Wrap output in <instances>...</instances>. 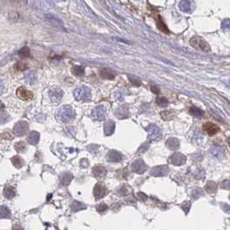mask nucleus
<instances>
[{
    "instance_id": "nucleus-1",
    "label": "nucleus",
    "mask_w": 230,
    "mask_h": 230,
    "mask_svg": "<svg viewBox=\"0 0 230 230\" xmlns=\"http://www.w3.org/2000/svg\"><path fill=\"white\" fill-rule=\"evenodd\" d=\"M76 114L75 110L69 106H63L56 113V117L63 123H69L75 118Z\"/></svg>"
},
{
    "instance_id": "nucleus-2",
    "label": "nucleus",
    "mask_w": 230,
    "mask_h": 230,
    "mask_svg": "<svg viewBox=\"0 0 230 230\" xmlns=\"http://www.w3.org/2000/svg\"><path fill=\"white\" fill-rule=\"evenodd\" d=\"M189 43L190 45L195 49L201 50L203 52L208 53L210 51V46L209 44L207 42V41H205L203 38L198 36V35H194L190 38L189 40Z\"/></svg>"
},
{
    "instance_id": "nucleus-3",
    "label": "nucleus",
    "mask_w": 230,
    "mask_h": 230,
    "mask_svg": "<svg viewBox=\"0 0 230 230\" xmlns=\"http://www.w3.org/2000/svg\"><path fill=\"white\" fill-rule=\"evenodd\" d=\"M75 98L78 101H88L91 99L90 90L86 87H80L74 93Z\"/></svg>"
},
{
    "instance_id": "nucleus-4",
    "label": "nucleus",
    "mask_w": 230,
    "mask_h": 230,
    "mask_svg": "<svg viewBox=\"0 0 230 230\" xmlns=\"http://www.w3.org/2000/svg\"><path fill=\"white\" fill-rule=\"evenodd\" d=\"M29 132V123L26 121H19L15 125L13 128V133L17 137H23L26 135Z\"/></svg>"
},
{
    "instance_id": "nucleus-5",
    "label": "nucleus",
    "mask_w": 230,
    "mask_h": 230,
    "mask_svg": "<svg viewBox=\"0 0 230 230\" xmlns=\"http://www.w3.org/2000/svg\"><path fill=\"white\" fill-rule=\"evenodd\" d=\"M17 96L21 99L22 100L24 101H29L30 100H32L34 97V94L32 92H30L28 89H26L24 87H20L17 89Z\"/></svg>"
},
{
    "instance_id": "nucleus-6",
    "label": "nucleus",
    "mask_w": 230,
    "mask_h": 230,
    "mask_svg": "<svg viewBox=\"0 0 230 230\" xmlns=\"http://www.w3.org/2000/svg\"><path fill=\"white\" fill-rule=\"evenodd\" d=\"M49 94L50 100L54 103H59L63 97V92L59 88H51Z\"/></svg>"
},
{
    "instance_id": "nucleus-7",
    "label": "nucleus",
    "mask_w": 230,
    "mask_h": 230,
    "mask_svg": "<svg viewBox=\"0 0 230 230\" xmlns=\"http://www.w3.org/2000/svg\"><path fill=\"white\" fill-rule=\"evenodd\" d=\"M106 194V188L105 187L104 184L102 183H97L94 189V195L96 200H100L102 197H104L105 195Z\"/></svg>"
},
{
    "instance_id": "nucleus-8",
    "label": "nucleus",
    "mask_w": 230,
    "mask_h": 230,
    "mask_svg": "<svg viewBox=\"0 0 230 230\" xmlns=\"http://www.w3.org/2000/svg\"><path fill=\"white\" fill-rule=\"evenodd\" d=\"M202 129H203V131L207 133V134H209V136L215 135V134L218 133V131H219L218 126H216V125H215L214 123H212V122H207V123H205V124L203 125V126H202Z\"/></svg>"
},
{
    "instance_id": "nucleus-9",
    "label": "nucleus",
    "mask_w": 230,
    "mask_h": 230,
    "mask_svg": "<svg viewBox=\"0 0 230 230\" xmlns=\"http://www.w3.org/2000/svg\"><path fill=\"white\" fill-rule=\"evenodd\" d=\"M45 17H46V20L49 22L53 27L60 29L63 28V23L58 17H56L51 14H47L45 16Z\"/></svg>"
},
{
    "instance_id": "nucleus-10",
    "label": "nucleus",
    "mask_w": 230,
    "mask_h": 230,
    "mask_svg": "<svg viewBox=\"0 0 230 230\" xmlns=\"http://www.w3.org/2000/svg\"><path fill=\"white\" fill-rule=\"evenodd\" d=\"M92 118L95 120H102L105 118V109L103 106H97L92 112Z\"/></svg>"
},
{
    "instance_id": "nucleus-11",
    "label": "nucleus",
    "mask_w": 230,
    "mask_h": 230,
    "mask_svg": "<svg viewBox=\"0 0 230 230\" xmlns=\"http://www.w3.org/2000/svg\"><path fill=\"white\" fill-rule=\"evenodd\" d=\"M39 140H40V134L35 131L30 132L27 137V142L32 146H36L39 142Z\"/></svg>"
},
{
    "instance_id": "nucleus-12",
    "label": "nucleus",
    "mask_w": 230,
    "mask_h": 230,
    "mask_svg": "<svg viewBox=\"0 0 230 230\" xmlns=\"http://www.w3.org/2000/svg\"><path fill=\"white\" fill-rule=\"evenodd\" d=\"M100 76L106 80H113L115 78V72H113L112 70L109 69H102L100 70Z\"/></svg>"
},
{
    "instance_id": "nucleus-13",
    "label": "nucleus",
    "mask_w": 230,
    "mask_h": 230,
    "mask_svg": "<svg viewBox=\"0 0 230 230\" xmlns=\"http://www.w3.org/2000/svg\"><path fill=\"white\" fill-rule=\"evenodd\" d=\"M156 24H157L158 29L160 30L161 32H163L164 34H166V35H169V34H170V31H169V29H168L167 26H166L165 23L163 22L162 17H161L160 16H158V17L156 18Z\"/></svg>"
},
{
    "instance_id": "nucleus-14",
    "label": "nucleus",
    "mask_w": 230,
    "mask_h": 230,
    "mask_svg": "<svg viewBox=\"0 0 230 230\" xmlns=\"http://www.w3.org/2000/svg\"><path fill=\"white\" fill-rule=\"evenodd\" d=\"M72 179H73V175L71 174L70 172H63V174H61V176H60L61 183L64 186L69 185L70 182L72 181Z\"/></svg>"
},
{
    "instance_id": "nucleus-15",
    "label": "nucleus",
    "mask_w": 230,
    "mask_h": 230,
    "mask_svg": "<svg viewBox=\"0 0 230 230\" xmlns=\"http://www.w3.org/2000/svg\"><path fill=\"white\" fill-rule=\"evenodd\" d=\"M107 159L109 162H119L122 159V156L116 151H110L107 153Z\"/></svg>"
},
{
    "instance_id": "nucleus-16",
    "label": "nucleus",
    "mask_w": 230,
    "mask_h": 230,
    "mask_svg": "<svg viewBox=\"0 0 230 230\" xmlns=\"http://www.w3.org/2000/svg\"><path fill=\"white\" fill-rule=\"evenodd\" d=\"M93 174L97 177H102L106 174V170L102 165H96L93 169Z\"/></svg>"
},
{
    "instance_id": "nucleus-17",
    "label": "nucleus",
    "mask_w": 230,
    "mask_h": 230,
    "mask_svg": "<svg viewBox=\"0 0 230 230\" xmlns=\"http://www.w3.org/2000/svg\"><path fill=\"white\" fill-rule=\"evenodd\" d=\"M16 195V189H15L14 187H11V186H8V187H5V189H4V196L6 198V199H12Z\"/></svg>"
},
{
    "instance_id": "nucleus-18",
    "label": "nucleus",
    "mask_w": 230,
    "mask_h": 230,
    "mask_svg": "<svg viewBox=\"0 0 230 230\" xmlns=\"http://www.w3.org/2000/svg\"><path fill=\"white\" fill-rule=\"evenodd\" d=\"M11 217V210L9 209V208L5 205L0 206V218L10 219Z\"/></svg>"
},
{
    "instance_id": "nucleus-19",
    "label": "nucleus",
    "mask_w": 230,
    "mask_h": 230,
    "mask_svg": "<svg viewBox=\"0 0 230 230\" xmlns=\"http://www.w3.org/2000/svg\"><path fill=\"white\" fill-rule=\"evenodd\" d=\"M70 209H71V210L73 212H77V211H80L81 209H86V205L83 204V203H81V202L74 201V202H72L71 206H70Z\"/></svg>"
},
{
    "instance_id": "nucleus-20",
    "label": "nucleus",
    "mask_w": 230,
    "mask_h": 230,
    "mask_svg": "<svg viewBox=\"0 0 230 230\" xmlns=\"http://www.w3.org/2000/svg\"><path fill=\"white\" fill-rule=\"evenodd\" d=\"M11 163L12 164L14 165L15 167L17 168V169H20L23 166L24 164V162H23V159L20 158L19 156H14L12 158H11Z\"/></svg>"
},
{
    "instance_id": "nucleus-21",
    "label": "nucleus",
    "mask_w": 230,
    "mask_h": 230,
    "mask_svg": "<svg viewBox=\"0 0 230 230\" xmlns=\"http://www.w3.org/2000/svg\"><path fill=\"white\" fill-rule=\"evenodd\" d=\"M105 133L106 135H110L112 133H113V130H114V123L112 121H108L106 123L105 125Z\"/></svg>"
},
{
    "instance_id": "nucleus-22",
    "label": "nucleus",
    "mask_w": 230,
    "mask_h": 230,
    "mask_svg": "<svg viewBox=\"0 0 230 230\" xmlns=\"http://www.w3.org/2000/svg\"><path fill=\"white\" fill-rule=\"evenodd\" d=\"M15 149L17 152H24L27 149V146H26V144L23 141H20V142H17L15 144Z\"/></svg>"
},
{
    "instance_id": "nucleus-23",
    "label": "nucleus",
    "mask_w": 230,
    "mask_h": 230,
    "mask_svg": "<svg viewBox=\"0 0 230 230\" xmlns=\"http://www.w3.org/2000/svg\"><path fill=\"white\" fill-rule=\"evenodd\" d=\"M189 112H190L193 116H195V117H197V118L202 117L203 114H204L203 111H202L201 109H199V108H197V107H195V106H192V107L189 109Z\"/></svg>"
},
{
    "instance_id": "nucleus-24",
    "label": "nucleus",
    "mask_w": 230,
    "mask_h": 230,
    "mask_svg": "<svg viewBox=\"0 0 230 230\" xmlns=\"http://www.w3.org/2000/svg\"><path fill=\"white\" fill-rule=\"evenodd\" d=\"M72 72L76 76H81L84 74V68L83 67H81V66H75L72 69Z\"/></svg>"
},
{
    "instance_id": "nucleus-25",
    "label": "nucleus",
    "mask_w": 230,
    "mask_h": 230,
    "mask_svg": "<svg viewBox=\"0 0 230 230\" xmlns=\"http://www.w3.org/2000/svg\"><path fill=\"white\" fill-rule=\"evenodd\" d=\"M19 56L22 58H26L30 56V50L28 47H23L19 50Z\"/></svg>"
},
{
    "instance_id": "nucleus-26",
    "label": "nucleus",
    "mask_w": 230,
    "mask_h": 230,
    "mask_svg": "<svg viewBox=\"0 0 230 230\" xmlns=\"http://www.w3.org/2000/svg\"><path fill=\"white\" fill-rule=\"evenodd\" d=\"M15 68L19 71H23L28 69V64L25 62H17L15 65Z\"/></svg>"
},
{
    "instance_id": "nucleus-27",
    "label": "nucleus",
    "mask_w": 230,
    "mask_h": 230,
    "mask_svg": "<svg viewBox=\"0 0 230 230\" xmlns=\"http://www.w3.org/2000/svg\"><path fill=\"white\" fill-rule=\"evenodd\" d=\"M20 15L18 12H16V11H12L9 14V20L12 22H17L19 19H20Z\"/></svg>"
},
{
    "instance_id": "nucleus-28",
    "label": "nucleus",
    "mask_w": 230,
    "mask_h": 230,
    "mask_svg": "<svg viewBox=\"0 0 230 230\" xmlns=\"http://www.w3.org/2000/svg\"><path fill=\"white\" fill-rule=\"evenodd\" d=\"M8 119H9L8 113H6L5 112L0 111V125L6 123L8 121Z\"/></svg>"
},
{
    "instance_id": "nucleus-29",
    "label": "nucleus",
    "mask_w": 230,
    "mask_h": 230,
    "mask_svg": "<svg viewBox=\"0 0 230 230\" xmlns=\"http://www.w3.org/2000/svg\"><path fill=\"white\" fill-rule=\"evenodd\" d=\"M108 209V207H107V205H106L104 203H102V204H100V205H98L97 207H96V209H97L98 212H100V213H102V212H104L106 211V209Z\"/></svg>"
},
{
    "instance_id": "nucleus-30",
    "label": "nucleus",
    "mask_w": 230,
    "mask_h": 230,
    "mask_svg": "<svg viewBox=\"0 0 230 230\" xmlns=\"http://www.w3.org/2000/svg\"><path fill=\"white\" fill-rule=\"evenodd\" d=\"M157 103L159 105V106H166L168 103L167 100L166 99H164V98H157Z\"/></svg>"
},
{
    "instance_id": "nucleus-31",
    "label": "nucleus",
    "mask_w": 230,
    "mask_h": 230,
    "mask_svg": "<svg viewBox=\"0 0 230 230\" xmlns=\"http://www.w3.org/2000/svg\"><path fill=\"white\" fill-rule=\"evenodd\" d=\"M1 138H2V139H4V140H12L13 136H12V135H11V134L8 133V132H5V133H2Z\"/></svg>"
},
{
    "instance_id": "nucleus-32",
    "label": "nucleus",
    "mask_w": 230,
    "mask_h": 230,
    "mask_svg": "<svg viewBox=\"0 0 230 230\" xmlns=\"http://www.w3.org/2000/svg\"><path fill=\"white\" fill-rule=\"evenodd\" d=\"M14 2L18 5H24L26 4V0H14Z\"/></svg>"
},
{
    "instance_id": "nucleus-33",
    "label": "nucleus",
    "mask_w": 230,
    "mask_h": 230,
    "mask_svg": "<svg viewBox=\"0 0 230 230\" xmlns=\"http://www.w3.org/2000/svg\"><path fill=\"white\" fill-rule=\"evenodd\" d=\"M81 165L83 168H86L88 165V162H87V159H81Z\"/></svg>"
},
{
    "instance_id": "nucleus-34",
    "label": "nucleus",
    "mask_w": 230,
    "mask_h": 230,
    "mask_svg": "<svg viewBox=\"0 0 230 230\" xmlns=\"http://www.w3.org/2000/svg\"><path fill=\"white\" fill-rule=\"evenodd\" d=\"M12 230H23V228L22 227H20L19 225H14L12 227Z\"/></svg>"
},
{
    "instance_id": "nucleus-35",
    "label": "nucleus",
    "mask_w": 230,
    "mask_h": 230,
    "mask_svg": "<svg viewBox=\"0 0 230 230\" xmlns=\"http://www.w3.org/2000/svg\"><path fill=\"white\" fill-rule=\"evenodd\" d=\"M152 91L155 93L156 94H159V90H158V87H152Z\"/></svg>"
},
{
    "instance_id": "nucleus-36",
    "label": "nucleus",
    "mask_w": 230,
    "mask_h": 230,
    "mask_svg": "<svg viewBox=\"0 0 230 230\" xmlns=\"http://www.w3.org/2000/svg\"><path fill=\"white\" fill-rule=\"evenodd\" d=\"M4 108H5V105L3 104V103L1 102V100H0V111L4 110Z\"/></svg>"
},
{
    "instance_id": "nucleus-37",
    "label": "nucleus",
    "mask_w": 230,
    "mask_h": 230,
    "mask_svg": "<svg viewBox=\"0 0 230 230\" xmlns=\"http://www.w3.org/2000/svg\"><path fill=\"white\" fill-rule=\"evenodd\" d=\"M228 140V143H229V146H230V138Z\"/></svg>"
}]
</instances>
